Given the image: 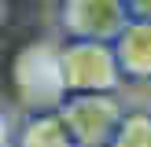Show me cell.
<instances>
[{"mask_svg": "<svg viewBox=\"0 0 151 147\" xmlns=\"http://www.w3.org/2000/svg\"><path fill=\"white\" fill-rule=\"evenodd\" d=\"M15 92L29 107V114L63 107L66 85H63V66H59V48L26 44L15 59Z\"/></svg>", "mask_w": 151, "mask_h": 147, "instance_id": "1", "label": "cell"}, {"mask_svg": "<svg viewBox=\"0 0 151 147\" xmlns=\"http://www.w3.org/2000/svg\"><path fill=\"white\" fill-rule=\"evenodd\" d=\"M59 66H63L66 96L85 92H114L122 74H118L114 48L103 41H70L59 48Z\"/></svg>", "mask_w": 151, "mask_h": 147, "instance_id": "2", "label": "cell"}, {"mask_svg": "<svg viewBox=\"0 0 151 147\" xmlns=\"http://www.w3.org/2000/svg\"><path fill=\"white\" fill-rule=\"evenodd\" d=\"M125 107L114 99V92H85V96H66L59 118L78 147H111L118 121Z\"/></svg>", "mask_w": 151, "mask_h": 147, "instance_id": "3", "label": "cell"}, {"mask_svg": "<svg viewBox=\"0 0 151 147\" xmlns=\"http://www.w3.org/2000/svg\"><path fill=\"white\" fill-rule=\"evenodd\" d=\"M129 22L125 0H63L59 26L70 41H103L111 44Z\"/></svg>", "mask_w": 151, "mask_h": 147, "instance_id": "4", "label": "cell"}, {"mask_svg": "<svg viewBox=\"0 0 151 147\" xmlns=\"http://www.w3.org/2000/svg\"><path fill=\"white\" fill-rule=\"evenodd\" d=\"M118 59V74L133 81H151V22L129 19L125 29L111 41Z\"/></svg>", "mask_w": 151, "mask_h": 147, "instance_id": "5", "label": "cell"}, {"mask_svg": "<svg viewBox=\"0 0 151 147\" xmlns=\"http://www.w3.org/2000/svg\"><path fill=\"white\" fill-rule=\"evenodd\" d=\"M15 147H78L66 132L59 110L26 114V121L15 129Z\"/></svg>", "mask_w": 151, "mask_h": 147, "instance_id": "6", "label": "cell"}, {"mask_svg": "<svg viewBox=\"0 0 151 147\" xmlns=\"http://www.w3.org/2000/svg\"><path fill=\"white\" fill-rule=\"evenodd\" d=\"M111 147H151V110H125Z\"/></svg>", "mask_w": 151, "mask_h": 147, "instance_id": "7", "label": "cell"}, {"mask_svg": "<svg viewBox=\"0 0 151 147\" xmlns=\"http://www.w3.org/2000/svg\"><path fill=\"white\" fill-rule=\"evenodd\" d=\"M125 11H129V19L151 22V0H125Z\"/></svg>", "mask_w": 151, "mask_h": 147, "instance_id": "8", "label": "cell"}, {"mask_svg": "<svg viewBox=\"0 0 151 147\" xmlns=\"http://www.w3.org/2000/svg\"><path fill=\"white\" fill-rule=\"evenodd\" d=\"M0 147H15V125L4 107H0Z\"/></svg>", "mask_w": 151, "mask_h": 147, "instance_id": "9", "label": "cell"}, {"mask_svg": "<svg viewBox=\"0 0 151 147\" xmlns=\"http://www.w3.org/2000/svg\"><path fill=\"white\" fill-rule=\"evenodd\" d=\"M0 19H4V0H0Z\"/></svg>", "mask_w": 151, "mask_h": 147, "instance_id": "10", "label": "cell"}]
</instances>
